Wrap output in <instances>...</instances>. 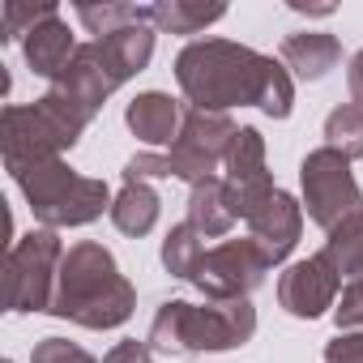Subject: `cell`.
<instances>
[{
	"mask_svg": "<svg viewBox=\"0 0 363 363\" xmlns=\"http://www.w3.org/2000/svg\"><path fill=\"white\" fill-rule=\"evenodd\" d=\"M175 82L201 111L261 107L269 120H286L295 107L291 69L231 39H193L175 56Z\"/></svg>",
	"mask_w": 363,
	"mask_h": 363,
	"instance_id": "6da1fadb",
	"label": "cell"
},
{
	"mask_svg": "<svg viewBox=\"0 0 363 363\" xmlns=\"http://www.w3.org/2000/svg\"><path fill=\"white\" fill-rule=\"evenodd\" d=\"M137 308L133 282L120 274L111 248L82 240L65 252L60 274H56V295H52V316L73 320L82 329H120Z\"/></svg>",
	"mask_w": 363,
	"mask_h": 363,
	"instance_id": "7a4b0ae2",
	"label": "cell"
},
{
	"mask_svg": "<svg viewBox=\"0 0 363 363\" xmlns=\"http://www.w3.org/2000/svg\"><path fill=\"white\" fill-rule=\"evenodd\" d=\"M257 333V308L248 299L227 303H189V299H167L154 312L150 325V350L179 359V354H218L235 350Z\"/></svg>",
	"mask_w": 363,
	"mask_h": 363,
	"instance_id": "3957f363",
	"label": "cell"
},
{
	"mask_svg": "<svg viewBox=\"0 0 363 363\" xmlns=\"http://www.w3.org/2000/svg\"><path fill=\"white\" fill-rule=\"evenodd\" d=\"M235 120L227 111H201L184 107V128H179L171 150H145L124 162V184H150V179H184V184H201L214 179V171L227 162V150L235 141Z\"/></svg>",
	"mask_w": 363,
	"mask_h": 363,
	"instance_id": "277c9868",
	"label": "cell"
},
{
	"mask_svg": "<svg viewBox=\"0 0 363 363\" xmlns=\"http://www.w3.org/2000/svg\"><path fill=\"white\" fill-rule=\"evenodd\" d=\"M86 128L90 116L56 90L39 94L35 103H9L0 111V150L9 175L48 158H65V150H73Z\"/></svg>",
	"mask_w": 363,
	"mask_h": 363,
	"instance_id": "5b68a950",
	"label": "cell"
},
{
	"mask_svg": "<svg viewBox=\"0 0 363 363\" xmlns=\"http://www.w3.org/2000/svg\"><path fill=\"white\" fill-rule=\"evenodd\" d=\"M18 189L35 214L39 227L48 231H65V227H86L94 218H103V210L111 214V189L94 175H77L65 158H48L35 167L13 171Z\"/></svg>",
	"mask_w": 363,
	"mask_h": 363,
	"instance_id": "8992f818",
	"label": "cell"
},
{
	"mask_svg": "<svg viewBox=\"0 0 363 363\" xmlns=\"http://www.w3.org/2000/svg\"><path fill=\"white\" fill-rule=\"evenodd\" d=\"M65 261V244L56 231L35 227L30 235L13 240L5 261V308L9 312H48L56 295V274Z\"/></svg>",
	"mask_w": 363,
	"mask_h": 363,
	"instance_id": "52a82bcc",
	"label": "cell"
},
{
	"mask_svg": "<svg viewBox=\"0 0 363 363\" xmlns=\"http://www.w3.org/2000/svg\"><path fill=\"white\" fill-rule=\"evenodd\" d=\"M299 189H303V210L308 218L329 235L337 223H346L350 214L363 210V193L354 184V171L350 158L320 145L299 162Z\"/></svg>",
	"mask_w": 363,
	"mask_h": 363,
	"instance_id": "ba28073f",
	"label": "cell"
},
{
	"mask_svg": "<svg viewBox=\"0 0 363 363\" xmlns=\"http://www.w3.org/2000/svg\"><path fill=\"white\" fill-rule=\"evenodd\" d=\"M269 269H274V265H269V257L257 248V240H223L218 248L206 252V261H201L193 286H197L206 299H214V303L248 299V295L265 282Z\"/></svg>",
	"mask_w": 363,
	"mask_h": 363,
	"instance_id": "9c48e42d",
	"label": "cell"
},
{
	"mask_svg": "<svg viewBox=\"0 0 363 363\" xmlns=\"http://www.w3.org/2000/svg\"><path fill=\"white\" fill-rule=\"evenodd\" d=\"M223 179H227V193H231V201H235V214H240L244 223L278 193L274 175H269V167H265V137H261V128L244 124V128L235 133V141H231V150H227V162H223Z\"/></svg>",
	"mask_w": 363,
	"mask_h": 363,
	"instance_id": "30bf717a",
	"label": "cell"
},
{
	"mask_svg": "<svg viewBox=\"0 0 363 363\" xmlns=\"http://www.w3.org/2000/svg\"><path fill=\"white\" fill-rule=\"evenodd\" d=\"M337 295H342V274L325 252L286 265V274L278 278V303L299 320L325 316L329 308H337Z\"/></svg>",
	"mask_w": 363,
	"mask_h": 363,
	"instance_id": "8fae6325",
	"label": "cell"
},
{
	"mask_svg": "<svg viewBox=\"0 0 363 363\" xmlns=\"http://www.w3.org/2000/svg\"><path fill=\"white\" fill-rule=\"evenodd\" d=\"M52 90L65 94L73 107H82V111L94 120V116L103 111V103L120 90V82L111 77V69L103 65V56H99V48H94V39H90V43L77 48V56L65 65V73L52 82Z\"/></svg>",
	"mask_w": 363,
	"mask_h": 363,
	"instance_id": "7c38bea8",
	"label": "cell"
},
{
	"mask_svg": "<svg viewBox=\"0 0 363 363\" xmlns=\"http://www.w3.org/2000/svg\"><path fill=\"white\" fill-rule=\"evenodd\" d=\"M303 231V201H295L286 189H278L252 218H248V240H257V248L269 257V265H282Z\"/></svg>",
	"mask_w": 363,
	"mask_h": 363,
	"instance_id": "4fadbf2b",
	"label": "cell"
},
{
	"mask_svg": "<svg viewBox=\"0 0 363 363\" xmlns=\"http://www.w3.org/2000/svg\"><path fill=\"white\" fill-rule=\"evenodd\" d=\"M124 124L145 145H175L179 128H184V107L162 90H145L124 107Z\"/></svg>",
	"mask_w": 363,
	"mask_h": 363,
	"instance_id": "5bb4252c",
	"label": "cell"
},
{
	"mask_svg": "<svg viewBox=\"0 0 363 363\" xmlns=\"http://www.w3.org/2000/svg\"><path fill=\"white\" fill-rule=\"evenodd\" d=\"M77 48H82V43H73L69 22H65L60 13H56V18H48L43 26H35V30L22 39L26 69H30L35 77H48V82H56V77L65 73V65L77 56Z\"/></svg>",
	"mask_w": 363,
	"mask_h": 363,
	"instance_id": "9a60e30c",
	"label": "cell"
},
{
	"mask_svg": "<svg viewBox=\"0 0 363 363\" xmlns=\"http://www.w3.org/2000/svg\"><path fill=\"white\" fill-rule=\"evenodd\" d=\"M278 56H282V65H286L295 77H303V82H320L329 69H337V60H342V43H337L329 30H295V35L282 39Z\"/></svg>",
	"mask_w": 363,
	"mask_h": 363,
	"instance_id": "2e32d148",
	"label": "cell"
},
{
	"mask_svg": "<svg viewBox=\"0 0 363 363\" xmlns=\"http://www.w3.org/2000/svg\"><path fill=\"white\" fill-rule=\"evenodd\" d=\"M154 35H158L154 26L137 22V26H124V30H111V35L94 39L103 65L111 69V77H116L120 86H124L128 77H137V73L150 65V56H154Z\"/></svg>",
	"mask_w": 363,
	"mask_h": 363,
	"instance_id": "e0dca14e",
	"label": "cell"
},
{
	"mask_svg": "<svg viewBox=\"0 0 363 363\" xmlns=\"http://www.w3.org/2000/svg\"><path fill=\"white\" fill-rule=\"evenodd\" d=\"M235 201L227 193V179L214 175V179H201V184L189 189V227H197L206 240H218L235 227Z\"/></svg>",
	"mask_w": 363,
	"mask_h": 363,
	"instance_id": "ac0fdd59",
	"label": "cell"
},
{
	"mask_svg": "<svg viewBox=\"0 0 363 363\" xmlns=\"http://www.w3.org/2000/svg\"><path fill=\"white\" fill-rule=\"evenodd\" d=\"M150 9V26L162 35H201L227 18V5H206V0H154Z\"/></svg>",
	"mask_w": 363,
	"mask_h": 363,
	"instance_id": "d6986e66",
	"label": "cell"
},
{
	"mask_svg": "<svg viewBox=\"0 0 363 363\" xmlns=\"http://www.w3.org/2000/svg\"><path fill=\"white\" fill-rule=\"evenodd\" d=\"M158 210H162V201H158L154 184H141V179H137V184H124V189L116 193V201H111V223H116V231L141 240V235L154 231Z\"/></svg>",
	"mask_w": 363,
	"mask_h": 363,
	"instance_id": "ffe728a7",
	"label": "cell"
},
{
	"mask_svg": "<svg viewBox=\"0 0 363 363\" xmlns=\"http://www.w3.org/2000/svg\"><path fill=\"white\" fill-rule=\"evenodd\" d=\"M150 5H133V0H103V5H94V0H82L77 5V22L94 35V39H103V35H111V30H124V26H137V22H145L150 26Z\"/></svg>",
	"mask_w": 363,
	"mask_h": 363,
	"instance_id": "44dd1931",
	"label": "cell"
},
{
	"mask_svg": "<svg viewBox=\"0 0 363 363\" xmlns=\"http://www.w3.org/2000/svg\"><path fill=\"white\" fill-rule=\"evenodd\" d=\"M201 240H206V235H201L197 227H189V223H179V227L167 231V240H162V265H167L171 278H184V282L197 278V269H201V261H206V252H210Z\"/></svg>",
	"mask_w": 363,
	"mask_h": 363,
	"instance_id": "7402d4cb",
	"label": "cell"
},
{
	"mask_svg": "<svg viewBox=\"0 0 363 363\" xmlns=\"http://www.w3.org/2000/svg\"><path fill=\"white\" fill-rule=\"evenodd\" d=\"M329 261H333V269L342 274V278H363V210L359 214H350L346 223H337L329 235H325V248H320Z\"/></svg>",
	"mask_w": 363,
	"mask_h": 363,
	"instance_id": "603a6c76",
	"label": "cell"
},
{
	"mask_svg": "<svg viewBox=\"0 0 363 363\" xmlns=\"http://www.w3.org/2000/svg\"><path fill=\"white\" fill-rule=\"evenodd\" d=\"M325 145L346 154L350 162L363 158V107L359 103H342L325 116Z\"/></svg>",
	"mask_w": 363,
	"mask_h": 363,
	"instance_id": "cb8c5ba5",
	"label": "cell"
},
{
	"mask_svg": "<svg viewBox=\"0 0 363 363\" xmlns=\"http://www.w3.org/2000/svg\"><path fill=\"white\" fill-rule=\"evenodd\" d=\"M56 13H60L56 5H22V0H9V5H5V35H0V43H22L35 26H43Z\"/></svg>",
	"mask_w": 363,
	"mask_h": 363,
	"instance_id": "d4e9b609",
	"label": "cell"
},
{
	"mask_svg": "<svg viewBox=\"0 0 363 363\" xmlns=\"http://www.w3.org/2000/svg\"><path fill=\"white\" fill-rule=\"evenodd\" d=\"M333 325H337V333H363V278L342 286L337 308H333Z\"/></svg>",
	"mask_w": 363,
	"mask_h": 363,
	"instance_id": "484cf974",
	"label": "cell"
},
{
	"mask_svg": "<svg viewBox=\"0 0 363 363\" xmlns=\"http://www.w3.org/2000/svg\"><path fill=\"white\" fill-rule=\"evenodd\" d=\"M30 363H99V359L69 337H43V342H35Z\"/></svg>",
	"mask_w": 363,
	"mask_h": 363,
	"instance_id": "4316f807",
	"label": "cell"
},
{
	"mask_svg": "<svg viewBox=\"0 0 363 363\" xmlns=\"http://www.w3.org/2000/svg\"><path fill=\"white\" fill-rule=\"evenodd\" d=\"M325 363H363V333H337L325 346Z\"/></svg>",
	"mask_w": 363,
	"mask_h": 363,
	"instance_id": "83f0119b",
	"label": "cell"
},
{
	"mask_svg": "<svg viewBox=\"0 0 363 363\" xmlns=\"http://www.w3.org/2000/svg\"><path fill=\"white\" fill-rule=\"evenodd\" d=\"M103 363H154V350H150V342L128 337V342H116Z\"/></svg>",
	"mask_w": 363,
	"mask_h": 363,
	"instance_id": "f1b7e54d",
	"label": "cell"
},
{
	"mask_svg": "<svg viewBox=\"0 0 363 363\" xmlns=\"http://www.w3.org/2000/svg\"><path fill=\"white\" fill-rule=\"evenodd\" d=\"M346 90H350V103H359L363 107V48L350 56V65H346Z\"/></svg>",
	"mask_w": 363,
	"mask_h": 363,
	"instance_id": "f546056e",
	"label": "cell"
},
{
	"mask_svg": "<svg viewBox=\"0 0 363 363\" xmlns=\"http://www.w3.org/2000/svg\"><path fill=\"white\" fill-rule=\"evenodd\" d=\"M5 363H9V359H5Z\"/></svg>",
	"mask_w": 363,
	"mask_h": 363,
	"instance_id": "4dcf8cb0",
	"label": "cell"
}]
</instances>
